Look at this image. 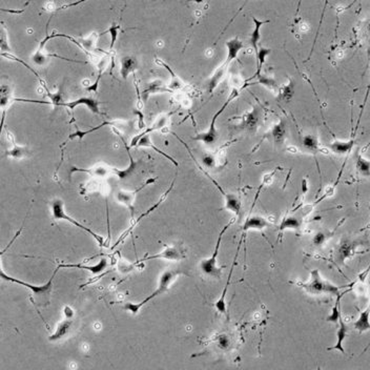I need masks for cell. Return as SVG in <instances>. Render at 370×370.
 <instances>
[{"label": "cell", "instance_id": "1", "mask_svg": "<svg viewBox=\"0 0 370 370\" xmlns=\"http://www.w3.org/2000/svg\"><path fill=\"white\" fill-rule=\"evenodd\" d=\"M181 273H183V272L179 271V270H166L165 271L162 272L160 279H159V284H158L157 288L154 290L153 294L149 295L144 300H142L141 302L137 303V304L125 303L124 305L122 306L123 309L130 311V313H132L133 315H137L138 313H139V310L145 305V304H148L149 301L154 300L155 298H157V296L163 295L165 292H168V290L171 287V285L173 284V282H175V280L179 277Z\"/></svg>", "mask_w": 370, "mask_h": 370}, {"label": "cell", "instance_id": "2", "mask_svg": "<svg viewBox=\"0 0 370 370\" xmlns=\"http://www.w3.org/2000/svg\"><path fill=\"white\" fill-rule=\"evenodd\" d=\"M50 212H52V217H53L54 220H56V221H62V220L68 221L71 224H73L74 226L78 227L79 229H81V230L85 231V233H88L89 235H91L94 239H95V240L97 241V243L100 246L104 245V239H103L102 236H99L93 229L82 225L81 223H79L75 219H73V218L70 215L67 214V212H65V209H64V202H63L62 199L56 198L52 202H50Z\"/></svg>", "mask_w": 370, "mask_h": 370}, {"label": "cell", "instance_id": "3", "mask_svg": "<svg viewBox=\"0 0 370 370\" xmlns=\"http://www.w3.org/2000/svg\"><path fill=\"white\" fill-rule=\"evenodd\" d=\"M308 293L313 295H322V294H329V295H340V287L332 284L329 281L325 280L320 271L315 270L310 273V279L307 283L303 285Z\"/></svg>", "mask_w": 370, "mask_h": 370}, {"label": "cell", "instance_id": "4", "mask_svg": "<svg viewBox=\"0 0 370 370\" xmlns=\"http://www.w3.org/2000/svg\"><path fill=\"white\" fill-rule=\"evenodd\" d=\"M231 223H233V222H229L228 224H226V225L224 226L222 228V230L220 231L213 255L210 256L208 259L202 260L200 264H199L201 272L203 274L207 275V277H212V278H220L221 277L222 271H221V268L218 266V260L217 259H218V255H219V249H220V245H221V242H222L223 235L225 234V231L231 225Z\"/></svg>", "mask_w": 370, "mask_h": 370}, {"label": "cell", "instance_id": "5", "mask_svg": "<svg viewBox=\"0 0 370 370\" xmlns=\"http://www.w3.org/2000/svg\"><path fill=\"white\" fill-rule=\"evenodd\" d=\"M59 270H60V268L57 266L56 270L54 271V272L52 274V277H50L49 280L46 283V284H43V285H32V284H30V283H26L25 281H21V280H18L16 278H13L12 275L6 274L5 271L2 270V268H1V271H0V277H1V280H3V281L16 283V284H19L21 286H25V287L28 288L34 294L35 298L43 299V298H49V295L50 293H52L54 278H55L57 271H59Z\"/></svg>", "mask_w": 370, "mask_h": 370}, {"label": "cell", "instance_id": "6", "mask_svg": "<svg viewBox=\"0 0 370 370\" xmlns=\"http://www.w3.org/2000/svg\"><path fill=\"white\" fill-rule=\"evenodd\" d=\"M238 96H239V91H238L237 89H234L233 92L230 93V95H229V97L227 98V100L225 101V103H224V104L222 105V107L220 108V110L218 111V112L215 114V116H214L213 119H212V122H210L208 129L205 130V132H203V133L197 134V136H195V137L193 138V139L196 140V141L203 142V143L206 144V145H212V144H214V143L217 141V139H218V136H219V134H218V130H217V128H216V121H217V118L219 117V116H220L224 111H225V108L228 106V104H229V103L231 102V101H233L234 99H236Z\"/></svg>", "mask_w": 370, "mask_h": 370}, {"label": "cell", "instance_id": "7", "mask_svg": "<svg viewBox=\"0 0 370 370\" xmlns=\"http://www.w3.org/2000/svg\"><path fill=\"white\" fill-rule=\"evenodd\" d=\"M185 257H186L185 252L183 250V248L181 247V246L171 245V246H165V248L162 251L156 253V255L148 256V257H144L140 260H138L136 264L147 262V261H150V260H156V259H165V260H170V261H180V260L184 259Z\"/></svg>", "mask_w": 370, "mask_h": 370}, {"label": "cell", "instance_id": "8", "mask_svg": "<svg viewBox=\"0 0 370 370\" xmlns=\"http://www.w3.org/2000/svg\"><path fill=\"white\" fill-rule=\"evenodd\" d=\"M155 181H156V179L148 180L147 182H145L142 186H140L139 188H137L135 192H127V191H122V190L117 191L115 193V198L119 203H121V204L126 206L130 210V213H132V217H134V204H135V201H136L137 194L141 192L143 188H145L148 185L154 183Z\"/></svg>", "mask_w": 370, "mask_h": 370}, {"label": "cell", "instance_id": "9", "mask_svg": "<svg viewBox=\"0 0 370 370\" xmlns=\"http://www.w3.org/2000/svg\"><path fill=\"white\" fill-rule=\"evenodd\" d=\"M169 121H170V116H169V115L163 114V115L158 116L157 119L155 120V122L153 123V124H151V125L148 126V127H145L142 133H140L139 135H137V136H135V137L133 138L132 141H130V143H129V145H128L129 148H136V147H137V144H138V142H139V140L141 139L142 137L147 136V135H149L150 133L155 132V130L162 129L164 126H166V124H168Z\"/></svg>", "mask_w": 370, "mask_h": 370}, {"label": "cell", "instance_id": "10", "mask_svg": "<svg viewBox=\"0 0 370 370\" xmlns=\"http://www.w3.org/2000/svg\"><path fill=\"white\" fill-rule=\"evenodd\" d=\"M100 103H103V102L93 97H81L79 99L70 101V102H62L60 106H65V107L71 108V110H74L76 106L85 105L92 113L97 114V115H102V113H101L99 110Z\"/></svg>", "mask_w": 370, "mask_h": 370}, {"label": "cell", "instance_id": "11", "mask_svg": "<svg viewBox=\"0 0 370 370\" xmlns=\"http://www.w3.org/2000/svg\"><path fill=\"white\" fill-rule=\"evenodd\" d=\"M271 226V223L268 222L267 219H265L264 217L259 216V215H253L248 217L247 219L245 220L243 226H242V231L243 233H246L248 230H263L267 227Z\"/></svg>", "mask_w": 370, "mask_h": 370}, {"label": "cell", "instance_id": "12", "mask_svg": "<svg viewBox=\"0 0 370 370\" xmlns=\"http://www.w3.org/2000/svg\"><path fill=\"white\" fill-rule=\"evenodd\" d=\"M108 265V261L106 258H102L99 262L94 265H84V264H59V268H78V270L88 271L93 274L102 273Z\"/></svg>", "mask_w": 370, "mask_h": 370}, {"label": "cell", "instance_id": "13", "mask_svg": "<svg viewBox=\"0 0 370 370\" xmlns=\"http://www.w3.org/2000/svg\"><path fill=\"white\" fill-rule=\"evenodd\" d=\"M158 93H171V91L169 90L168 86L164 84V82L162 80H159V79L147 83L141 93L142 102H147L150 95H154V94Z\"/></svg>", "mask_w": 370, "mask_h": 370}, {"label": "cell", "instance_id": "14", "mask_svg": "<svg viewBox=\"0 0 370 370\" xmlns=\"http://www.w3.org/2000/svg\"><path fill=\"white\" fill-rule=\"evenodd\" d=\"M139 68L138 59L135 56H124L120 61V75L122 79H127L130 74H135V72Z\"/></svg>", "mask_w": 370, "mask_h": 370}, {"label": "cell", "instance_id": "15", "mask_svg": "<svg viewBox=\"0 0 370 370\" xmlns=\"http://www.w3.org/2000/svg\"><path fill=\"white\" fill-rule=\"evenodd\" d=\"M244 48V45L243 42L239 39L238 37H235V38H231L229 39L227 42H226V49H227V56H226V59L225 61H224L223 63L226 65V67L228 68L230 63L233 62L235 59H237L239 54H240L241 49Z\"/></svg>", "mask_w": 370, "mask_h": 370}, {"label": "cell", "instance_id": "16", "mask_svg": "<svg viewBox=\"0 0 370 370\" xmlns=\"http://www.w3.org/2000/svg\"><path fill=\"white\" fill-rule=\"evenodd\" d=\"M121 139L123 141V143H124V147L126 148V151L128 154V158H129V165L127 166V168L125 170H118V169H114L113 168V173L115 176H117L120 180H125L127 178H129L130 176L133 175V173L136 172V169H137V162L135 161V159L133 158L132 154H130L129 151V147L126 144V141L123 137H121Z\"/></svg>", "mask_w": 370, "mask_h": 370}, {"label": "cell", "instance_id": "17", "mask_svg": "<svg viewBox=\"0 0 370 370\" xmlns=\"http://www.w3.org/2000/svg\"><path fill=\"white\" fill-rule=\"evenodd\" d=\"M215 184L217 185L218 188H219V191L224 196V200H225V209L229 210V212H231V213H234L238 217L240 216L241 206H242L240 198H239L238 196L235 195V194H226L216 182H215Z\"/></svg>", "mask_w": 370, "mask_h": 370}, {"label": "cell", "instance_id": "18", "mask_svg": "<svg viewBox=\"0 0 370 370\" xmlns=\"http://www.w3.org/2000/svg\"><path fill=\"white\" fill-rule=\"evenodd\" d=\"M173 183H175V181H173V183L171 184V186H170L169 190H168V191H166V192H165V193H164V194L162 195V197L160 198V200H159V201H158V202L156 203V204H154L153 206L149 207V208H148V209L147 210V212H145L144 214H142V215H141V216H140L139 218H138V219H137L136 221H134V222L132 223V226H130V227H129V228H128V229H127V230L125 231V233H124V234H123V235L121 236V238H120V239H119V240L117 241V243H116V244H115V246H117V245H118V243H120V242H121V241L123 240V239H124V238H125V237H126V236H127V235H128V234L130 233V231H132V230L134 229V227H135V226L137 225V224H138V223H139V222H140V221H141V220L143 219V218L148 217V215H149L150 213H153L155 209H157L159 205H161V203H162V202H163V201L165 200V198H166V197H168V195H169V194L171 193V191L173 190Z\"/></svg>", "mask_w": 370, "mask_h": 370}, {"label": "cell", "instance_id": "19", "mask_svg": "<svg viewBox=\"0 0 370 370\" xmlns=\"http://www.w3.org/2000/svg\"><path fill=\"white\" fill-rule=\"evenodd\" d=\"M75 172H81V173H88L93 177H100V178H104L106 176L110 175V173H113V168H108V166H105L103 164H98L96 166H94L92 169H78V168H72L70 172V176L73 173Z\"/></svg>", "mask_w": 370, "mask_h": 370}, {"label": "cell", "instance_id": "20", "mask_svg": "<svg viewBox=\"0 0 370 370\" xmlns=\"http://www.w3.org/2000/svg\"><path fill=\"white\" fill-rule=\"evenodd\" d=\"M347 336H348V326L345 323V321L343 320V318L341 317L340 321H339V328H338V331H337V343L333 347L328 348V350H338L340 352H342L343 354H345L343 342H344V340L347 338Z\"/></svg>", "mask_w": 370, "mask_h": 370}, {"label": "cell", "instance_id": "21", "mask_svg": "<svg viewBox=\"0 0 370 370\" xmlns=\"http://www.w3.org/2000/svg\"><path fill=\"white\" fill-rule=\"evenodd\" d=\"M72 325H73L72 318H65V320L61 321L59 324H58L57 328L53 335H50L49 337V342H56V341H59L67 337L72 328Z\"/></svg>", "mask_w": 370, "mask_h": 370}, {"label": "cell", "instance_id": "22", "mask_svg": "<svg viewBox=\"0 0 370 370\" xmlns=\"http://www.w3.org/2000/svg\"><path fill=\"white\" fill-rule=\"evenodd\" d=\"M122 123H123V121H121V120H119V121H118V120H117V121H105V122L101 123V124L97 125V126H95V127H93V128H91V129L83 130V132H82V130L77 129L75 133H73V134H71V135L69 136V139H70V140H73V139H76V138H78L79 140H82L83 138H84V136L89 135V134H91V133H93V132H96V130H98L99 128H102L103 126L111 125V126H115V127H119V126L122 125Z\"/></svg>", "mask_w": 370, "mask_h": 370}, {"label": "cell", "instance_id": "23", "mask_svg": "<svg viewBox=\"0 0 370 370\" xmlns=\"http://www.w3.org/2000/svg\"><path fill=\"white\" fill-rule=\"evenodd\" d=\"M354 329L358 330L360 333L370 330V301L365 310H363L360 314L357 321L353 324Z\"/></svg>", "mask_w": 370, "mask_h": 370}, {"label": "cell", "instance_id": "24", "mask_svg": "<svg viewBox=\"0 0 370 370\" xmlns=\"http://www.w3.org/2000/svg\"><path fill=\"white\" fill-rule=\"evenodd\" d=\"M227 67L224 63H222L219 68H218L215 73L213 74V76L210 77L209 81L207 83V92L209 94H212L217 88L218 85L220 84V82L223 80L224 76H225V73L227 72Z\"/></svg>", "mask_w": 370, "mask_h": 370}, {"label": "cell", "instance_id": "25", "mask_svg": "<svg viewBox=\"0 0 370 370\" xmlns=\"http://www.w3.org/2000/svg\"><path fill=\"white\" fill-rule=\"evenodd\" d=\"M252 21H253V30L250 34V45L251 47L253 48V49H255V53L257 54L258 50H259V48H258V43L261 39V27H262V25H266L270 23L268 20H259L258 18L256 17H252Z\"/></svg>", "mask_w": 370, "mask_h": 370}, {"label": "cell", "instance_id": "26", "mask_svg": "<svg viewBox=\"0 0 370 370\" xmlns=\"http://www.w3.org/2000/svg\"><path fill=\"white\" fill-rule=\"evenodd\" d=\"M353 144H354L353 138L348 141L336 140L329 144V148L332 153L336 155H346L352 149Z\"/></svg>", "mask_w": 370, "mask_h": 370}, {"label": "cell", "instance_id": "27", "mask_svg": "<svg viewBox=\"0 0 370 370\" xmlns=\"http://www.w3.org/2000/svg\"><path fill=\"white\" fill-rule=\"evenodd\" d=\"M156 61H157V63H158L159 65H162V67H164L166 70H168V72L170 73L171 76H172V77H171L170 84L168 85V88H169V90L171 91V93H173V92H176V91H179V90L182 89L183 86H184L183 81L181 80V79L179 78V76H177V75L175 74V73H173V71L171 69L170 65H168L165 62H163L162 60H159L158 58H157V60H156Z\"/></svg>", "mask_w": 370, "mask_h": 370}, {"label": "cell", "instance_id": "28", "mask_svg": "<svg viewBox=\"0 0 370 370\" xmlns=\"http://www.w3.org/2000/svg\"><path fill=\"white\" fill-rule=\"evenodd\" d=\"M136 148H151V149H154V150L156 151V153L160 154V155H162L163 157H165L166 159H168V160H170V161H171L173 165H175V166H179V163H178V162L175 160V159H173L172 156H170V155H168V154H165L164 151H162L160 148H158L155 147V145L153 144V142H151L150 135H147V136L142 137L141 139L139 140V142H138V144H137V147H136Z\"/></svg>", "mask_w": 370, "mask_h": 370}, {"label": "cell", "instance_id": "29", "mask_svg": "<svg viewBox=\"0 0 370 370\" xmlns=\"http://www.w3.org/2000/svg\"><path fill=\"white\" fill-rule=\"evenodd\" d=\"M301 226H302V221L300 218L296 216H288L282 220L279 226V230L281 231V233L285 230H299Z\"/></svg>", "mask_w": 370, "mask_h": 370}, {"label": "cell", "instance_id": "30", "mask_svg": "<svg viewBox=\"0 0 370 370\" xmlns=\"http://www.w3.org/2000/svg\"><path fill=\"white\" fill-rule=\"evenodd\" d=\"M271 136L272 138V141L275 144H283L286 137V124L284 121H280L277 124L273 125L271 129Z\"/></svg>", "mask_w": 370, "mask_h": 370}, {"label": "cell", "instance_id": "31", "mask_svg": "<svg viewBox=\"0 0 370 370\" xmlns=\"http://www.w3.org/2000/svg\"><path fill=\"white\" fill-rule=\"evenodd\" d=\"M14 100L12 97V90L9 84L1 85V93H0V104L2 108V126L4 122V113L6 110V106H9L10 103Z\"/></svg>", "mask_w": 370, "mask_h": 370}, {"label": "cell", "instance_id": "32", "mask_svg": "<svg viewBox=\"0 0 370 370\" xmlns=\"http://www.w3.org/2000/svg\"><path fill=\"white\" fill-rule=\"evenodd\" d=\"M259 119H260V111L259 108L257 107H253V111L248 113L246 116H244L243 119H242V124L241 126H243L244 128L246 129H253L257 125H258V122H259Z\"/></svg>", "mask_w": 370, "mask_h": 370}, {"label": "cell", "instance_id": "33", "mask_svg": "<svg viewBox=\"0 0 370 370\" xmlns=\"http://www.w3.org/2000/svg\"><path fill=\"white\" fill-rule=\"evenodd\" d=\"M98 37H99V35L94 32V33H91L86 38L79 40L81 49H83L86 54H90L91 52H94V50H95V49H96V43H97Z\"/></svg>", "mask_w": 370, "mask_h": 370}, {"label": "cell", "instance_id": "34", "mask_svg": "<svg viewBox=\"0 0 370 370\" xmlns=\"http://www.w3.org/2000/svg\"><path fill=\"white\" fill-rule=\"evenodd\" d=\"M355 168L361 176L370 178V160L363 157L361 154L357 155Z\"/></svg>", "mask_w": 370, "mask_h": 370}, {"label": "cell", "instance_id": "35", "mask_svg": "<svg viewBox=\"0 0 370 370\" xmlns=\"http://www.w3.org/2000/svg\"><path fill=\"white\" fill-rule=\"evenodd\" d=\"M271 49H267V48H259L258 53L256 54L257 56V72L253 78H258L261 75V72H262V68L265 63L266 57L268 55H271Z\"/></svg>", "mask_w": 370, "mask_h": 370}, {"label": "cell", "instance_id": "36", "mask_svg": "<svg viewBox=\"0 0 370 370\" xmlns=\"http://www.w3.org/2000/svg\"><path fill=\"white\" fill-rule=\"evenodd\" d=\"M30 154H31V151L28 150L25 147H19V145H16V144H14L12 148L5 151L6 157L18 159V160L19 159L26 158Z\"/></svg>", "mask_w": 370, "mask_h": 370}, {"label": "cell", "instance_id": "37", "mask_svg": "<svg viewBox=\"0 0 370 370\" xmlns=\"http://www.w3.org/2000/svg\"><path fill=\"white\" fill-rule=\"evenodd\" d=\"M302 145L307 151L316 154L319 150V141L315 135H305L302 139Z\"/></svg>", "mask_w": 370, "mask_h": 370}, {"label": "cell", "instance_id": "38", "mask_svg": "<svg viewBox=\"0 0 370 370\" xmlns=\"http://www.w3.org/2000/svg\"><path fill=\"white\" fill-rule=\"evenodd\" d=\"M337 301L335 303V305H333L332 309H331V313L330 315L326 318V322H329V323H333V324H339V321L341 319V309H340V301H341V298H342V295H339L337 296Z\"/></svg>", "mask_w": 370, "mask_h": 370}, {"label": "cell", "instance_id": "39", "mask_svg": "<svg viewBox=\"0 0 370 370\" xmlns=\"http://www.w3.org/2000/svg\"><path fill=\"white\" fill-rule=\"evenodd\" d=\"M0 49H1V55H6L5 53L10 54L12 52V49L10 47L9 43V35L8 32H6V28L4 25L1 26V30H0Z\"/></svg>", "mask_w": 370, "mask_h": 370}, {"label": "cell", "instance_id": "40", "mask_svg": "<svg viewBox=\"0 0 370 370\" xmlns=\"http://www.w3.org/2000/svg\"><path fill=\"white\" fill-rule=\"evenodd\" d=\"M258 82L261 83V84L265 85V86H267L268 89L271 90V91H273V92H275V93H280V90H281V89L279 88V85H278L277 81H275L274 79L271 78V77H268V76H266V75H262V74H261V75L258 77Z\"/></svg>", "mask_w": 370, "mask_h": 370}, {"label": "cell", "instance_id": "41", "mask_svg": "<svg viewBox=\"0 0 370 370\" xmlns=\"http://www.w3.org/2000/svg\"><path fill=\"white\" fill-rule=\"evenodd\" d=\"M120 28H121V25H117V24H113L110 27L107 28V30L103 33H101V36L106 34V33H110L111 35V45H110V49H113L115 45H116V41H117L118 39V36H119V32H120Z\"/></svg>", "mask_w": 370, "mask_h": 370}, {"label": "cell", "instance_id": "42", "mask_svg": "<svg viewBox=\"0 0 370 370\" xmlns=\"http://www.w3.org/2000/svg\"><path fill=\"white\" fill-rule=\"evenodd\" d=\"M46 90L48 92V96L50 99V103H52L53 105H56V106H60L61 103L63 102L61 90H59L57 93H50L47 88H46Z\"/></svg>", "mask_w": 370, "mask_h": 370}, {"label": "cell", "instance_id": "43", "mask_svg": "<svg viewBox=\"0 0 370 370\" xmlns=\"http://www.w3.org/2000/svg\"><path fill=\"white\" fill-rule=\"evenodd\" d=\"M328 238H329V235L326 234L325 231H318L313 239V242L316 246H318V247H320V246H322L326 241H327Z\"/></svg>", "mask_w": 370, "mask_h": 370}, {"label": "cell", "instance_id": "44", "mask_svg": "<svg viewBox=\"0 0 370 370\" xmlns=\"http://www.w3.org/2000/svg\"><path fill=\"white\" fill-rule=\"evenodd\" d=\"M202 164L205 166L206 169H214L216 166V158L215 156L206 154L202 157Z\"/></svg>", "mask_w": 370, "mask_h": 370}, {"label": "cell", "instance_id": "45", "mask_svg": "<svg viewBox=\"0 0 370 370\" xmlns=\"http://www.w3.org/2000/svg\"><path fill=\"white\" fill-rule=\"evenodd\" d=\"M229 344V339L226 335H221L218 338V346H219L221 349H227Z\"/></svg>", "mask_w": 370, "mask_h": 370}, {"label": "cell", "instance_id": "46", "mask_svg": "<svg viewBox=\"0 0 370 370\" xmlns=\"http://www.w3.org/2000/svg\"><path fill=\"white\" fill-rule=\"evenodd\" d=\"M369 93H370V80H369V83H368V88H367V91H366V95H365V98H364V101H363V104L361 106V113L359 115V120H358V123H357V126H355V130L358 129L359 127V123H360V120H361V117L363 115V112H364V107L366 105V102H367V99L369 97Z\"/></svg>", "mask_w": 370, "mask_h": 370}, {"label": "cell", "instance_id": "47", "mask_svg": "<svg viewBox=\"0 0 370 370\" xmlns=\"http://www.w3.org/2000/svg\"><path fill=\"white\" fill-rule=\"evenodd\" d=\"M370 272V264H369V266L366 268V270H365V271H363L360 275H359V278H360V281H362V282H364L365 281V279H366V277H367V275H368V273Z\"/></svg>", "mask_w": 370, "mask_h": 370}, {"label": "cell", "instance_id": "48", "mask_svg": "<svg viewBox=\"0 0 370 370\" xmlns=\"http://www.w3.org/2000/svg\"><path fill=\"white\" fill-rule=\"evenodd\" d=\"M369 147H370V141H369V143H368V144H367V145H366V147H365V148H364V150H365V149H367V148H369Z\"/></svg>", "mask_w": 370, "mask_h": 370}, {"label": "cell", "instance_id": "49", "mask_svg": "<svg viewBox=\"0 0 370 370\" xmlns=\"http://www.w3.org/2000/svg\"><path fill=\"white\" fill-rule=\"evenodd\" d=\"M367 30H368V33L370 34V23L368 24V27H367Z\"/></svg>", "mask_w": 370, "mask_h": 370}]
</instances>
